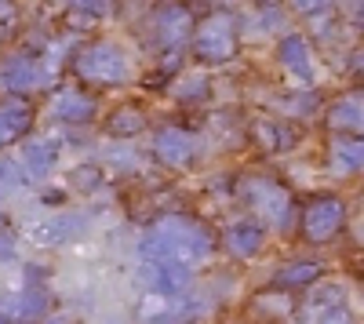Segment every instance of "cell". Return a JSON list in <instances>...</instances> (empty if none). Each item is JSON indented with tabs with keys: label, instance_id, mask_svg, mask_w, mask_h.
<instances>
[{
	"label": "cell",
	"instance_id": "obj_1",
	"mask_svg": "<svg viewBox=\"0 0 364 324\" xmlns=\"http://www.w3.org/2000/svg\"><path fill=\"white\" fill-rule=\"evenodd\" d=\"M211 233L186 215H164L142 233V259L146 262H178V266H197L211 255Z\"/></svg>",
	"mask_w": 364,
	"mask_h": 324
},
{
	"label": "cell",
	"instance_id": "obj_2",
	"mask_svg": "<svg viewBox=\"0 0 364 324\" xmlns=\"http://www.w3.org/2000/svg\"><path fill=\"white\" fill-rule=\"evenodd\" d=\"M190 44H193V55L200 63H230L237 55L240 40H237V22L230 11H215L193 26L190 33Z\"/></svg>",
	"mask_w": 364,
	"mask_h": 324
},
{
	"label": "cell",
	"instance_id": "obj_3",
	"mask_svg": "<svg viewBox=\"0 0 364 324\" xmlns=\"http://www.w3.org/2000/svg\"><path fill=\"white\" fill-rule=\"evenodd\" d=\"M77 77L84 80H99V84H124L132 77V58L120 44H109V40H99L77 55L73 63Z\"/></svg>",
	"mask_w": 364,
	"mask_h": 324
},
{
	"label": "cell",
	"instance_id": "obj_4",
	"mask_svg": "<svg viewBox=\"0 0 364 324\" xmlns=\"http://www.w3.org/2000/svg\"><path fill=\"white\" fill-rule=\"evenodd\" d=\"M245 200L252 204L255 215H262L277 230L291 226V197L281 183L266 179V175H252V179H245Z\"/></svg>",
	"mask_w": 364,
	"mask_h": 324
},
{
	"label": "cell",
	"instance_id": "obj_5",
	"mask_svg": "<svg viewBox=\"0 0 364 324\" xmlns=\"http://www.w3.org/2000/svg\"><path fill=\"white\" fill-rule=\"evenodd\" d=\"M346 222V204L339 197H314L306 215H302V233L314 244H328Z\"/></svg>",
	"mask_w": 364,
	"mask_h": 324
},
{
	"label": "cell",
	"instance_id": "obj_6",
	"mask_svg": "<svg viewBox=\"0 0 364 324\" xmlns=\"http://www.w3.org/2000/svg\"><path fill=\"white\" fill-rule=\"evenodd\" d=\"M193 33V15L182 4H164L154 11V37L161 48H178Z\"/></svg>",
	"mask_w": 364,
	"mask_h": 324
},
{
	"label": "cell",
	"instance_id": "obj_7",
	"mask_svg": "<svg viewBox=\"0 0 364 324\" xmlns=\"http://www.w3.org/2000/svg\"><path fill=\"white\" fill-rule=\"evenodd\" d=\"M142 281L157 291V299H178L190 288L193 274H190V266H178V262H146Z\"/></svg>",
	"mask_w": 364,
	"mask_h": 324
},
{
	"label": "cell",
	"instance_id": "obj_8",
	"mask_svg": "<svg viewBox=\"0 0 364 324\" xmlns=\"http://www.w3.org/2000/svg\"><path fill=\"white\" fill-rule=\"evenodd\" d=\"M0 84H4L11 95H26V92H33V87L44 84V70L29 55H11L0 63Z\"/></svg>",
	"mask_w": 364,
	"mask_h": 324
},
{
	"label": "cell",
	"instance_id": "obj_9",
	"mask_svg": "<svg viewBox=\"0 0 364 324\" xmlns=\"http://www.w3.org/2000/svg\"><path fill=\"white\" fill-rule=\"evenodd\" d=\"M154 153H157L161 164L186 168L190 157H193V139H190V131H182V128H161L157 139H154Z\"/></svg>",
	"mask_w": 364,
	"mask_h": 324
},
{
	"label": "cell",
	"instance_id": "obj_10",
	"mask_svg": "<svg viewBox=\"0 0 364 324\" xmlns=\"http://www.w3.org/2000/svg\"><path fill=\"white\" fill-rule=\"evenodd\" d=\"M29 128H33V106H29V102L11 99V102L0 106V146L18 142Z\"/></svg>",
	"mask_w": 364,
	"mask_h": 324
},
{
	"label": "cell",
	"instance_id": "obj_11",
	"mask_svg": "<svg viewBox=\"0 0 364 324\" xmlns=\"http://www.w3.org/2000/svg\"><path fill=\"white\" fill-rule=\"evenodd\" d=\"M95 113H99L95 99L84 95V92H63L51 102V117H55V121H63V124H84Z\"/></svg>",
	"mask_w": 364,
	"mask_h": 324
},
{
	"label": "cell",
	"instance_id": "obj_12",
	"mask_svg": "<svg viewBox=\"0 0 364 324\" xmlns=\"http://www.w3.org/2000/svg\"><path fill=\"white\" fill-rule=\"evenodd\" d=\"M277 55H281V63H284V70H291V73H295L299 80H306V84H314L317 70H314V58H310V44L302 40V37L288 33V37L281 40Z\"/></svg>",
	"mask_w": 364,
	"mask_h": 324
},
{
	"label": "cell",
	"instance_id": "obj_13",
	"mask_svg": "<svg viewBox=\"0 0 364 324\" xmlns=\"http://www.w3.org/2000/svg\"><path fill=\"white\" fill-rule=\"evenodd\" d=\"M55 161H58V146L51 139H29L22 146V168L33 175V179H48Z\"/></svg>",
	"mask_w": 364,
	"mask_h": 324
},
{
	"label": "cell",
	"instance_id": "obj_14",
	"mask_svg": "<svg viewBox=\"0 0 364 324\" xmlns=\"http://www.w3.org/2000/svg\"><path fill=\"white\" fill-rule=\"evenodd\" d=\"M48 306V291L41 288H22V291H11V296H0V313L4 317H37L44 313Z\"/></svg>",
	"mask_w": 364,
	"mask_h": 324
},
{
	"label": "cell",
	"instance_id": "obj_15",
	"mask_svg": "<svg viewBox=\"0 0 364 324\" xmlns=\"http://www.w3.org/2000/svg\"><path fill=\"white\" fill-rule=\"evenodd\" d=\"M360 124H364V109H360V95H357V92L346 95V99H339L336 106L328 109V128H331V131L357 135Z\"/></svg>",
	"mask_w": 364,
	"mask_h": 324
},
{
	"label": "cell",
	"instance_id": "obj_16",
	"mask_svg": "<svg viewBox=\"0 0 364 324\" xmlns=\"http://www.w3.org/2000/svg\"><path fill=\"white\" fill-rule=\"evenodd\" d=\"M262 241H266V233H262V226H255V222H237V226L226 230V248H230L237 259L259 255V252H262Z\"/></svg>",
	"mask_w": 364,
	"mask_h": 324
},
{
	"label": "cell",
	"instance_id": "obj_17",
	"mask_svg": "<svg viewBox=\"0 0 364 324\" xmlns=\"http://www.w3.org/2000/svg\"><path fill=\"white\" fill-rule=\"evenodd\" d=\"M84 230V219H70V215H55L41 226L29 230V237H33L37 244H66L70 237H77V233Z\"/></svg>",
	"mask_w": 364,
	"mask_h": 324
},
{
	"label": "cell",
	"instance_id": "obj_18",
	"mask_svg": "<svg viewBox=\"0 0 364 324\" xmlns=\"http://www.w3.org/2000/svg\"><path fill=\"white\" fill-rule=\"evenodd\" d=\"M197 313V306H186V303H175V299H154L142 306V320L146 324H182Z\"/></svg>",
	"mask_w": 364,
	"mask_h": 324
},
{
	"label": "cell",
	"instance_id": "obj_19",
	"mask_svg": "<svg viewBox=\"0 0 364 324\" xmlns=\"http://www.w3.org/2000/svg\"><path fill=\"white\" fill-rule=\"evenodd\" d=\"M321 274H324L321 262H288V266L277 270L273 284H277V288H302V284H314Z\"/></svg>",
	"mask_w": 364,
	"mask_h": 324
},
{
	"label": "cell",
	"instance_id": "obj_20",
	"mask_svg": "<svg viewBox=\"0 0 364 324\" xmlns=\"http://www.w3.org/2000/svg\"><path fill=\"white\" fill-rule=\"evenodd\" d=\"M109 135H117V139H132V135H139L142 128H146V113L139 109V106H124V109H117V113H109Z\"/></svg>",
	"mask_w": 364,
	"mask_h": 324
},
{
	"label": "cell",
	"instance_id": "obj_21",
	"mask_svg": "<svg viewBox=\"0 0 364 324\" xmlns=\"http://www.w3.org/2000/svg\"><path fill=\"white\" fill-rule=\"evenodd\" d=\"M331 168H336V175H353L360 168V142H357V135L353 139H339L336 146H331Z\"/></svg>",
	"mask_w": 364,
	"mask_h": 324
},
{
	"label": "cell",
	"instance_id": "obj_22",
	"mask_svg": "<svg viewBox=\"0 0 364 324\" xmlns=\"http://www.w3.org/2000/svg\"><path fill=\"white\" fill-rule=\"evenodd\" d=\"M255 135L269 146V150H288V146H295V131H291L288 124H269V121H262V124H255Z\"/></svg>",
	"mask_w": 364,
	"mask_h": 324
},
{
	"label": "cell",
	"instance_id": "obj_23",
	"mask_svg": "<svg viewBox=\"0 0 364 324\" xmlns=\"http://www.w3.org/2000/svg\"><path fill=\"white\" fill-rule=\"evenodd\" d=\"M252 310H255V313H273V317H284V313H291V303H288V296H259Z\"/></svg>",
	"mask_w": 364,
	"mask_h": 324
},
{
	"label": "cell",
	"instance_id": "obj_24",
	"mask_svg": "<svg viewBox=\"0 0 364 324\" xmlns=\"http://www.w3.org/2000/svg\"><path fill=\"white\" fill-rule=\"evenodd\" d=\"M204 92H208V80H204V77H190L175 95H178L182 102H197V99H204Z\"/></svg>",
	"mask_w": 364,
	"mask_h": 324
},
{
	"label": "cell",
	"instance_id": "obj_25",
	"mask_svg": "<svg viewBox=\"0 0 364 324\" xmlns=\"http://www.w3.org/2000/svg\"><path fill=\"white\" fill-rule=\"evenodd\" d=\"M336 0H291V11L299 15H324Z\"/></svg>",
	"mask_w": 364,
	"mask_h": 324
},
{
	"label": "cell",
	"instance_id": "obj_26",
	"mask_svg": "<svg viewBox=\"0 0 364 324\" xmlns=\"http://www.w3.org/2000/svg\"><path fill=\"white\" fill-rule=\"evenodd\" d=\"M18 183H22V171H18L11 161H0V186L11 190V186H18Z\"/></svg>",
	"mask_w": 364,
	"mask_h": 324
},
{
	"label": "cell",
	"instance_id": "obj_27",
	"mask_svg": "<svg viewBox=\"0 0 364 324\" xmlns=\"http://www.w3.org/2000/svg\"><path fill=\"white\" fill-rule=\"evenodd\" d=\"M11 18H15V0H0V33L11 26Z\"/></svg>",
	"mask_w": 364,
	"mask_h": 324
},
{
	"label": "cell",
	"instance_id": "obj_28",
	"mask_svg": "<svg viewBox=\"0 0 364 324\" xmlns=\"http://www.w3.org/2000/svg\"><path fill=\"white\" fill-rule=\"evenodd\" d=\"M73 183H99V171L84 168V171H77V175H73Z\"/></svg>",
	"mask_w": 364,
	"mask_h": 324
},
{
	"label": "cell",
	"instance_id": "obj_29",
	"mask_svg": "<svg viewBox=\"0 0 364 324\" xmlns=\"http://www.w3.org/2000/svg\"><path fill=\"white\" fill-rule=\"evenodd\" d=\"M48 324H77V320H73V313H58V317H51Z\"/></svg>",
	"mask_w": 364,
	"mask_h": 324
}]
</instances>
